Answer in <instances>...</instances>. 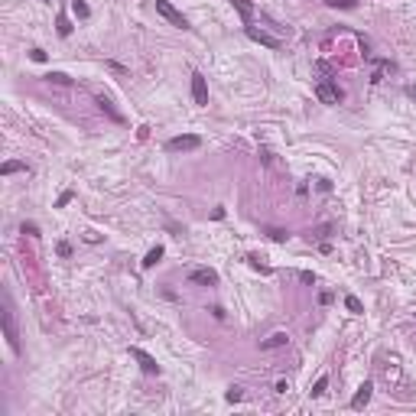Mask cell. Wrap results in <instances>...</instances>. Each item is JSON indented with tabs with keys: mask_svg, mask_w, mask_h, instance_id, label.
Listing matches in <instances>:
<instances>
[{
	"mask_svg": "<svg viewBox=\"0 0 416 416\" xmlns=\"http://www.w3.org/2000/svg\"><path fill=\"white\" fill-rule=\"evenodd\" d=\"M156 13H159V16H163V20H169V23H172V26H179V29H185V26H189V23H185V16H182V13H179V10H176V7H172L169 0H156Z\"/></svg>",
	"mask_w": 416,
	"mask_h": 416,
	"instance_id": "cell-1",
	"label": "cell"
},
{
	"mask_svg": "<svg viewBox=\"0 0 416 416\" xmlns=\"http://www.w3.org/2000/svg\"><path fill=\"white\" fill-rule=\"evenodd\" d=\"M3 332H7L10 348H13V351H20V335H16V325H13V312H10V306L3 309Z\"/></svg>",
	"mask_w": 416,
	"mask_h": 416,
	"instance_id": "cell-2",
	"label": "cell"
},
{
	"mask_svg": "<svg viewBox=\"0 0 416 416\" xmlns=\"http://www.w3.org/2000/svg\"><path fill=\"white\" fill-rule=\"evenodd\" d=\"M198 143H202V140H198L195 134H185V137H172V140H169L166 146L179 153V150H198Z\"/></svg>",
	"mask_w": 416,
	"mask_h": 416,
	"instance_id": "cell-3",
	"label": "cell"
},
{
	"mask_svg": "<svg viewBox=\"0 0 416 416\" xmlns=\"http://www.w3.org/2000/svg\"><path fill=\"white\" fill-rule=\"evenodd\" d=\"M315 98H319L322 104H338L341 101V91L335 88V85H328V82H322L319 88H315Z\"/></svg>",
	"mask_w": 416,
	"mask_h": 416,
	"instance_id": "cell-4",
	"label": "cell"
},
{
	"mask_svg": "<svg viewBox=\"0 0 416 416\" xmlns=\"http://www.w3.org/2000/svg\"><path fill=\"white\" fill-rule=\"evenodd\" d=\"M247 36H251L254 42H260V46H267V49H280V39H277V36L264 33V29H257V26H247Z\"/></svg>",
	"mask_w": 416,
	"mask_h": 416,
	"instance_id": "cell-5",
	"label": "cell"
},
{
	"mask_svg": "<svg viewBox=\"0 0 416 416\" xmlns=\"http://www.w3.org/2000/svg\"><path fill=\"white\" fill-rule=\"evenodd\" d=\"M192 98H195V104H208V88H205V78L198 75H192Z\"/></svg>",
	"mask_w": 416,
	"mask_h": 416,
	"instance_id": "cell-6",
	"label": "cell"
},
{
	"mask_svg": "<svg viewBox=\"0 0 416 416\" xmlns=\"http://www.w3.org/2000/svg\"><path fill=\"white\" fill-rule=\"evenodd\" d=\"M130 355H134V358H137V361L143 364V371H146V374H156V371H159V364H156V361H153V358H150V355H146V351H140V348H130Z\"/></svg>",
	"mask_w": 416,
	"mask_h": 416,
	"instance_id": "cell-7",
	"label": "cell"
},
{
	"mask_svg": "<svg viewBox=\"0 0 416 416\" xmlns=\"http://www.w3.org/2000/svg\"><path fill=\"white\" fill-rule=\"evenodd\" d=\"M286 341H289V335H286V332H273L267 341H260V348H264V351H270V348H283Z\"/></svg>",
	"mask_w": 416,
	"mask_h": 416,
	"instance_id": "cell-8",
	"label": "cell"
},
{
	"mask_svg": "<svg viewBox=\"0 0 416 416\" xmlns=\"http://www.w3.org/2000/svg\"><path fill=\"white\" fill-rule=\"evenodd\" d=\"M189 280L192 283H208V286H212V283H218V273H215V270H192Z\"/></svg>",
	"mask_w": 416,
	"mask_h": 416,
	"instance_id": "cell-9",
	"label": "cell"
},
{
	"mask_svg": "<svg viewBox=\"0 0 416 416\" xmlns=\"http://www.w3.org/2000/svg\"><path fill=\"white\" fill-rule=\"evenodd\" d=\"M371 384H361V387H358V394H355V400H351V407H364V403L371 400Z\"/></svg>",
	"mask_w": 416,
	"mask_h": 416,
	"instance_id": "cell-10",
	"label": "cell"
},
{
	"mask_svg": "<svg viewBox=\"0 0 416 416\" xmlns=\"http://www.w3.org/2000/svg\"><path fill=\"white\" fill-rule=\"evenodd\" d=\"M231 3H234V7H238V13L244 16V23H247V26H251V13H254V10H251V3H247V0H231Z\"/></svg>",
	"mask_w": 416,
	"mask_h": 416,
	"instance_id": "cell-11",
	"label": "cell"
},
{
	"mask_svg": "<svg viewBox=\"0 0 416 416\" xmlns=\"http://www.w3.org/2000/svg\"><path fill=\"white\" fill-rule=\"evenodd\" d=\"M159 257H163V247H153L150 254H146V260H143V267L150 270V267H156L159 264Z\"/></svg>",
	"mask_w": 416,
	"mask_h": 416,
	"instance_id": "cell-12",
	"label": "cell"
},
{
	"mask_svg": "<svg viewBox=\"0 0 416 416\" xmlns=\"http://www.w3.org/2000/svg\"><path fill=\"white\" fill-rule=\"evenodd\" d=\"M46 82H49V85H72V78H68V75H62V72H49V75H46Z\"/></svg>",
	"mask_w": 416,
	"mask_h": 416,
	"instance_id": "cell-13",
	"label": "cell"
},
{
	"mask_svg": "<svg viewBox=\"0 0 416 416\" xmlns=\"http://www.w3.org/2000/svg\"><path fill=\"white\" fill-rule=\"evenodd\" d=\"M72 10H75V16H82V20H85V16L91 13V10H88V3H85V0H72Z\"/></svg>",
	"mask_w": 416,
	"mask_h": 416,
	"instance_id": "cell-14",
	"label": "cell"
},
{
	"mask_svg": "<svg viewBox=\"0 0 416 416\" xmlns=\"http://www.w3.org/2000/svg\"><path fill=\"white\" fill-rule=\"evenodd\" d=\"M325 387H328V377H319L315 387H312V397H322V394H325Z\"/></svg>",
	"mask_w": 416,
	"mask_h": 416,
	"instance_id": "cell-15",
	"label": "cell"
},
{
	"mask_svg": "<svg viewBox=\"0 0 416 416\" xmlns=\"http://www.w3.org/2000/svg\"><path fill=\"white\" fill-rule=\"evenodd\" d=\"M225 397H228V403H238L241 397H244V390H241V387H231V390H228Z\"/></svg>",
	"mask_w": 416,
	"mask_h": 416,
	"instance_id": "cell-16",
	"label": "cell"
},
{
	"mask_svg": "<svg viewBox=\"0 0 416 416\" xmlns=\"http://www.w3.org/2000/svg\"><path fill=\"white\" fill-rule=\"evenodd\" d=\"M98 104H101V111H108V114L114 117V121H121V114H117V111L111 108V101H108V98H101V101H98Z\"/></svg>",
	"mask_w": 416,
	"mask_h": 416,
	"instance_id": "cell-17",
	"label": "cell"
},
{
	"mask_svg": "<svg viewBox=\"0 0 416 416\" xmlns=\"http://www.w3.org/2000/svg\"><path fill=\"white\" fill-rule=\"evenodd\" d=\"M267 234H270L273 241H286V238H289V234H286V231H280V228H270V231H267Z\"/></svg>",
	"mask_w": 416,
	"mask_h": 416,
	"instance_id": "cell-18",
	"label": "cell"
},
{
	"mask_svg": "<svg viewBox=\"0 0 416 416\" xmlns=\"http://www.w3.org/2000/svg\"><path fill=\"white\" fill-rule=\"evenodd\" d=\"M20 169H26V166H23V163H3V172H7V176H10V172H20Z\"/></svg>",
	"mask_w": 416,
	"mask_h": 416,
	"instance_id": "cell-19",
	"label": "cell"
},
{
	"mask_svg": "<svg viewBox=\"0 0 416 416\" xmlns=\"http://www.w3.org/2000/svg\"><path fill=\"white\" fill-rule=\"evenodd\" d=\"M345 306H348V309H351V312H361V302H358V299H355V296H348V299H345Z\"/></svg>",
	"mask_w": 416,
	"mask_h": 416,
	"instance_id": "cell-20",
	"label": "cell"
},
{
	"mask_svg": "<svg viewBox=\"0 0 416 416\" xmlns=\"http://www.w3.org/2000/svg\"><path fill=\"white\" fill-rule=\"evenodd\" d=\"M59 33H62V36H68V33H72V26H68V20H65V16H59Z\"/></svg>",
	"mask_w": 416,
	"mask_h": 416,
	"instance_id": "cell-21",
	"label": "cell"
},
{
	"mask_svg": "<svg viewBox=\"0 0 416 416\" xmlns=\"http://www.w3.org/2000/svg\"><path fill=\"white\" fill-rule=\"evenodd\" d=\"M68 202H72V192H62V195H59V202H55V205L62 208V205H68Z\"/></svg>",
	"mask_w": 416,
	"mask_h": 416,
	"instance_id": "cell-22",
	"label": "cell"
},
{
	"mask_svg": "<svg viewBox=\"0 0 416 416\" xmlns=\"http://www.w3.org/2000/svg\"><path fill=\"white\" fill-rule=\"evenodd\" d=\"M33 62H46V52H42V49H33Z\"/></svg>",
	"mask_w": 416,
	"mask_h": 416,
	"instance_id": "cell-23",
	"label": "cell"
}]
</instances>
